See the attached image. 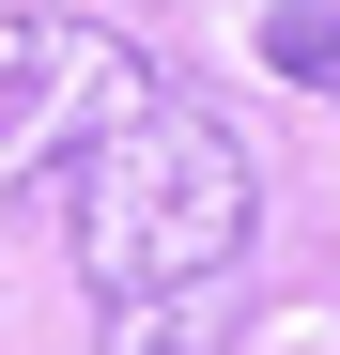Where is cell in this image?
Returning a JSON list of instances; mask_svg holds the SVG:
<instances>
[{
    "label": "cell",
    "mask_w": 340,
    "mask_h": 355,
    "mask_svg": "<svg viewBox=\"0 0 340 355\" xmlns=\"http://www.w3.org/2000/svg\"><path fill=\"white\" fill-rule=\"evenodd\" d=\"M248 232H263V170L232 139V108H201V93H139V108H108V124L78 139V293L93 309H170V293H201V278H232L248 263Z\"/></svg>",
    "instance_id": "obj_1"
},
{
    "label": "cell",
    "mask_w": 340,
    "mask_h": 355,
    "mask_svg": "<svg viewBox=\"0 0 340 355\" xmlns=\"http://www.w3.org/2000/svg\"><path fill=\"white\" fill-rule=\"evenodd\" d=\"M155 62L124 31L93 16H0V201L31 186V170H78V139L108 124V108H139Z\"/></svg>",
    "instance_id": "obj_2"
},
{
    "label": "cell",
    "mask_w": 340,
    "mask_h": 355,
    "mask_svg": "<svg viewBox=\"0 0 340 355\" xmlns=\"http://www.w3.org/2000/svg\"><path fill=\"white\" fill-rule=\"evenodd\" d=\"M263 62L294 93H340V0H278V16H263Z\"/></svg>",
    "instance_id": "obj_3"
}]
</instances>
